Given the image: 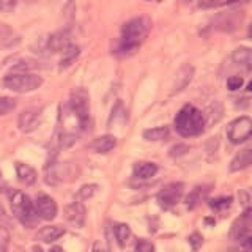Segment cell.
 <instances>
[{
    "label": "cell",
    "mask_w": 252,
    "mask_h": 252,
    "mask_svg": "<svg viewBox=\"0 0 252 252\" xmlns=\"http://www.w3.org/2000/svg\"><path fill=\"white\" fill-rule=\"evenodd\" d=\"M208 191H210L208 186H197L195 189H192V192L186 197V207L189 210H194L197 205L205 199V195L208 194Z\"/></svg>",
    "instance_id": "7402d4cb"
},
{
    "label": "cell",
    "mask_w": 252,
    "mask_h": 252,
    "mask_svg": "<svg viewBox=\"0 0 252 252\" xmlns=\"http://www.w3.org/2000/svg\"><path fill=\"white\" fill-rule=\"evenodd\" d=\"M232 197H219V199H213L210 200V207L216 211H222L225 208H228L232 205Z\"/></svg>",
    "instance_id": "4316f807"
},
{
    "label": "cell",
    "mask_w": 252,
    "mask_h": 252,
    "mask_svg": "<svg viewBox=\"0 0 252 252\" xmlns=\"http://www.w3.org/2000/svg\"><path fill=\"white\" fill-rule=\"evenodd\" d=\"M156 172H158V165L155 162H137L136 165H134V169H132V173H134V177L139 178V180H148V178H152L156 175Z\"/></svg>",
    "instance_id": "ffe728a7"
},
{
    "label": "cell",
    "mask_w": 252,
    "mask_h": 252,
    "mask_svg": "<svg viewBox=\"0 0 252 252\" xmlns=\"http://www.w3.org/2000/svg\"><path fill=\"white\" fill-rule=\"evenodd\" d=\"M49 252H63V249H62L60 246H54Z\"/></svg>",
    "instance_id": "7bdbcfd3"
},
{
    "label": "cell",
    "mask_w": 252,
    "mask_h": 252,
    "mask_svg": "<svg viewBox=\"0 0 252 252\" xmlns=\"http://www.w3.org/2000/svg\"><path fill=\"white\" fill-rule=\"evenodd\" d=\"M252 224V207L244 210L243 215L235 220L230 230V236L233 240H241L244 235L249 232V227Z\"/></svg>",
    "instance_id": "4fadbf2b"
},
{
    "label": "cell",
    "mask_w": 252,
    "mask_h": 252,
    "mask_svg": "<svg viewBox=\"0 0 252 252\" xmlns=\"http://www.w3.org/2000/svg\"><path fill=\"white\" fill-rule=\"evenodd\" d=\"M93 252H106L104 249H101V248H98V246H94L93 248Z\"/></svg>",
    "instance_id": "ee69618b"
},
{
    "label": "cell",
    "mask_w": 252,
    "mask_h": 252,
    "mask_svg": "<svg viewBox=\"0 0 252 252\" xmlns=\"http://www.w3.org/2000/svg\"><path fill=\"white\" fill-rule=\"evenodd\" d=\"M18 125H19V129L22 132L35 131L38 128V125H39V114H38V110H33V109L24 110V112L18 118Z\"/></svg>",
    "instance_id": "9a60e30c"
},
{
    "label": "cell",
    "mask_w": 252,
    "mask_h": 252,
    "mask_svg": "<svg viewBox=\"0 0 252 252\" xmlns=\"http://www.w3.org/2000/svg\"><path fill=\"white\" fill-rule=\"evenodd\" d=\"M32 252H44V251H43L41 246H33V248H32Z\"/></svg>",
    "instance_id": "b9f144b4"
},
{
    "label": "cell",
    "mask_w": 252,
    "mask_h": 252,
    "mask_svg": "<svg viewBox=\"0 0 252 252\" xmlns=\"http://www.w3.org/2000/svg\"><path fill=\"white\" fill-rule=\"evenodd\" d=\"M16 2H18V0H0V6H2L3 11H11L16 6Z\"/></svg>",
    "instance_id": "f35d334b"
},
{
    "label": "cell",
    "mask_w": 252,
    "mask_h": 252,
    "mask_svg": "<svg viewBox=\"0 0 252 252\" xmlns=\"http://www.w3.org/2000/svg\"><path fill=\"white\" fill-rule=\"evenodd\" d=\"M2 85L16 93H29L43 85V77L33 73H10L2 79Z\"/></svg>",
    "instance_id": "277c9868"
},
{
    "label": "cell",
    "mask_w": 252,
    "mask_h": 252,
    "mask_svg": "<svg viewBox=\"0 0 252 252\" xmlns=\"http://www.w3.org/2000/svg\"><path fill=\"white\" fill-rule=\"evenodd\" d=\"M243 77L241 76H232V77H228L227 79V87H228V90H232V92H235V90H238V89H241L243 87Z\"/></svg>",
    "instance_id": "836d02e7"
},
{
    "label": "cell",
    "mask_w": 252,
    "mask_h": 252,
    "mask_svg": "<svg viewBox=\"0 0 252 252\" xmlns=\"http://www.w3.org/2000/svg\"><path fill=\"white\" fill-rule=\"evenodd\" d=\"M188 240H189V244H191L192 251H199L202 248V244H203V236L200 233H197V232H194Z\"/></svg>",
    "instance_id": "e575fe53"
},
{
    "label": "cell",
    "mask_w": 252,
    "mask_h": 252,
    "mask_svg": "<svg viewBox=\"0 0 252 252\" xmlns=\"http://www.w3.org/2000/svg\"><path fill=\"white\" fill-rule=\"evenodd\" d=\"M240 202L244 208H251L252 207V188L244 189L240 192Z\"/></svg>",
    "instance_id": "d6a6232c"
},
{
    "label": "cell",
    "mask_w": 252,
    "mask_h": 252,
    "mask_svg": "<svg viewBox=\"0 0 252 252\" xmlns=\"http://www.w3.org/2000/svg\"><path fill=\"white\" fill-rule=\"evenodd\" d=\"M16 107V99L10 96H0V115H5Z\"/></svg>",
    "instance_id": "f1b7e54d"
},
{
    "label": "cell",
    "mask_w": 252,
    "mask_h": 252,
    "mask_svg": "<svg viewBox=\"0 0 252 252\" xmlns=\"http://www.w3.org/2000/svg\"><path fill=\"white\" fill-rule=\"evenodd\" d=\"M241 248L244 251H252V232H248L241 238Z\"/></svg>",
    "instance_id": "8d00e7d4"
},
{
    "label": "cell",
    "mask_w": 252,
    "mask_h": 252,
    "mask_svg": "<svg viewBox=\"0 0 252 252\" xmlns=\"http://www.w3.org/2000/svg\"><path fill=\"white\" fill-rule=\"evenodd\" d=\"M183 189H185V185L180 183V181L170 183L164 189H161L159 194H158V203H159V207L164 210L173 208L180 202L181 195H183Z\"/></svg>",
    "instance_id": "52a82bcc"
},
{
    "label": "cell",
    "mask_w": 252,
    "mask_h": 252,
    "mask_svg": "<svg viewBox=\"0 0 252 252\" xmlns=\"http://www.w3.org/2000/svg\"><path fill=\"white\" fill-rule=\"evenodd\" d=\"M185 2H186V3H189V2H192V0H185Z\"/></svg>",
    "instance_id": "c3c4849f"
},
{
    "label": "cell",
    "mask_w": 252,
    "mask_h": 252,
    "mask_svg": "<svg viewBox=\"0 0 252 252\" xmlns=\"http://www.w3.org/2000/svg\"><path fill=\"white\" fill-rule=\"evenodd\" d=\"M232 60L236 66L252 71V49H249V47H236L232 54Z\"/></svg>",
    "instance_id": "ac0fdd59"
},
{
    "label": "cell",
    "mask_w": 252,
    "mask_h": 252,
    "mask_svg": "<svg viewBox=\"0 0 252 252\" xmlns=\"http://www.w3.org/2000/svg\"><path fill=\"white\" fill-rule=\"evenodd\" d=\"M243 2H249V0H225V5H235V3H243Z\"/></svg>",
    "instance_id": "ab89813d"
},
{
    "label": "cell",
    "mask_w": 252,
    "mask_h": 252,
    "mask_svg": "<svg viewBox=\"0 0 252 252\" xmlns=\"http://www.w3.org/2000/svg\"><path fill=\"white\" fill-rule=\"evenodd\" d=\"M252 164V144L241 148L238 153L233 156V159L230 162V172H240L248 169Z\"/></svg>",
    "instance_id": "5bb4252c"
},
{
    "label": "cell",
    "mask_w": 252,
    "mask_h": 252,
    "mask_svg": "<svg viewBox=\"0 0 252 252\" xmlns=\"http://www.w3.org/2000/svg\"><path fill=\"white\" fill-rule=\"evenodd\" d=\"M13 39V30L6 24H0V47L8 46Z\"/></svg>",
    "instance_id": "83f0119b"
},
{
    "label": "cell",
    "mask_w": 252,
    "mask_h": 252,
    "mask_svg": "<svg viewBox=\"0 0 252 252\" xmlns=\"http://www.w3.org/2000/svg\"><path fill=\"white\" fill-rule=\"evenodd\" d=\"M0 11H2V6H0Z\"/></svg>",
    "instance_id": "f907efd6"
},
{
    "label": "cell",
    "mask_w": 252,
    "mask_h": 252,
    "mask_svg": "<svg viewBox=\"0 0 252 252\" xmlns=\"http://www.w3.org/2000/svg\"><path fill=\"white\" fill-rule=\"evenodd\" d=\"M194 73L195 69L192 65H189V63H185V65H181L180 69L177 71L175 74V79H173V85H172V93H180L183 92L186 87L191 84L192 77H194Z\"/></svg>",
    "instance_id": "7c38bea8"
},
{
    "label": "cell",
    "mask_w": 252,
    "mask_h": 252,
    "mask_svg": "<svg viewBox=\"0 0 252 252\" xmlns=\"http://www.w3.org/2000/svg\"><path fill=\"white\" fill-rule=\"evenodd\" d=\"M220 5H225V0H205V2L200 3L202 8H215Z\"/></svg>",
    "instance_id": "74e56055"
},
{
    "label": "cell",
    "mask_w": 252,
    "mask_h": 252,
    "mask_svg": "<svg viewBox=\"0 0 252 252\" xmlns=\"http://www.w3.org/2000/svg\"><path fill=\"white\" fill-rule=\"evenodd\" d=\"M71 165L68 162H49L44 169V181L51 186H57L63 181H66L69 177Z\"/></svg>",
    "instance_id": "ba28073f"
},
{
    "label": "cell",
    "mask_w": 252,
    "mask_h": 252,
    "mask_svg": "<svg viewBox=\"0 0 252 252\" xmlns=\"http://www.w3.org/2000/svg\"><path fill=\"white\" fill-rule=\"evenodd\" d=\"M244 19L243 11H230L222 13L215 19V27L220 32H233L240 27V24Z\"/></svg>",
    "instance_id": "30bf717a"
},
{
    "label": "cell",
    "mask_w": 252,
    "mask_h": 252,
    "mask_svg": "<svg viewBox=\"0 0 252 252\" xmlns=\"http://www.w3.org/2000/svg\"><path fill=\"white\" fill-rule=\"evenodd\" d=\"M175 129L183 137L199 136L205 129V115L192 104L183 106L175 117Z\"/></svg>",
    "instance_id": "7a4b0ae2"
},
{
    "label": "cell",
    "mask_w": 252,
    "mask_h": 252,
    "mask_svg": "<svg viewBox=\"0 0 252 252\" xmlns=\"http://www.w3.org/2000/svg\"><path fill=\"white\" fill-rule=\"evenodd\" d=\"M227 137L232 144H243L252 137V118L243 115L235 118L227 128Z\"/></svg>",
    "instance_id": "8992f818"
},
{
    "label": "cell",
    "mask_w": 252,
    "mask_h": 252,
    "mask_svg": "<svg viewBox=\"0 0 252 252\" xmlns=\"http://www.w3.org/2000/svg\"><path fill=\"white\" fill-rule=\"evenodd\" d=\"M188 152H189V147H188V145H185V144H178V145H175V147H172V148H170V156H173V158L183 156V155H186Z\"/></svg>",
    "instance_id": "d590c367"
},
{
    "label": "cell",
    "mask_w": 252,
    "mask_h": 252,
    "mask_svg": "<svg viewBox=\"0 0 252 252\" xmlns=\"http://www.w3.org/2000/svg\"><path fill=\"white\" fill-rule=\"evenodd\" d=\"M63 235H65V228L62 225H46L38 230L36 240L43 241V243H54L55 240H59Z\"/></svg>",
    "instance_id": "e0dca14e"
},
{
    "label": "cell",
    "mask_w": 252,
    "mask_h": 252,
    "mask_svg": "<svg viewBox=\"0 0 252 252\" xmlns=\"http://www.w3.org/2000/svg\"><path fill=\"white\" fill-rule=\"evenodd\" d=\"M246 90H248V92H252V81L248 84V89H246Z\"/></svg>",
    "instance_id": "bcb514c9"
},
{
    "label": "cell",
    "mask_w": 252,
    "mask_h": 252,
    "mask_svg": "<svg viewBox=\"0 0 252 252\" xmlns=\"http://www.w3.org/2000/svg\"><path fill=\"white\" fill-rule=\"evenodd\" d=\"M79 52H81V49H79V47H76V46H69L68 49H66L65 52H63V59H62V62H60V68L63 69V68L69 66L71 63H73V62L77 59Z\"/></svg>",
    "instance_id": "d4e9b609"
},
{
    "label": "cell",
    "mask_w": 252,
    "mask_h": 252,
    "mask_svg": "<svg viewBox=\"0 0 252 252\" xmlns=\"http://www.w3.org/2000/svg\"><path fill=\"white\" fill-rule=\"evenodd\" d=\"M38 65L33 60H21L11 68V73H30V71L36 69Z\"/></svg>",
    "instance_id": "484cf974"
},
{
    "label": "cell",
    "mask_w": 252,
    "mask_h": 252,
    "mask_svg": "<svg viewBox=\"0 0 252 252\" xmlns=\"http://www.w3.org/2000/svg\"><path fill=\"white\" fill-rule=\"evenodd\" d=\"M227 252H246L243 248H232V249H228Z\"/></svg>",
    "instance_id": "60d3db41"
},
{
    "label": "cell",
    "mask_w": 252,
    "mask_h": 252,
    "mask_svg": "<svg viewBox=\"0 0 252 252\" xmlns=\"http://www.w3.org/2000/svg\"><path fill=\"white\" fill-rule=\"evenodd\" d=\"M0 192H2V188H0Z\"/></svg>",
    "instance_id": "681fc988"
},
{
    "label": "cell",
    "mask_w": 252,
    "mask_h": 252,
    "mask_svg": "<svg viewBox=\"0 0 252 252\" xmlns=\"http://www.w3.org/2000/svg\"><path fill=\"white\" fill-rule=\"evenodd\" d=\"M14 169H16V175H18L21 183H24L26 186H32L36 183V170L30 165L24 164V162H16L14 164Z\"/></svg>",
    "instance_id": "d6986e66"
},
{
    "label": "cell",
    "mask_w": 252,
    "mask_h": 252,
    "mask_svg": "<svg viewBox=\"0 0 252 252\" xmlns=\"http://www.w3.org/2000/svg\"><path fill=\"white\" fill-rule=\"evenodd\" d=\"M35 208H36L39 219H44V220H52L55 216H57V211H59L55 200L51 195H47L44 192H39L36 195Z\"/></svg>",
    "instance_id": "9c48e42d"
},
{
    "label": "cell",
    "mask_w": 252,
    "mask_h": 252,
    "mask_svg": "<svg viewBox=\"0 0 252 252\" xmlns=\"http://www.w3.org/2000/svg\"><path fill=\"white\" fill-rule=\"evenodd\" d=\"M10 246V232L0 225V252H6Z\"/></svg>",
    "instance_id": "4dcf8cb0"
},
{
    "label": "cell",
    "mask_w": 252,
    "mask_h": 252,
    "mask_svg": "<svg viewBox=\"0 0 252 252\" xmlns=\"http://www.w3.org/2000/svg\"><path fill=\"white\" fill-rule=\"evenodd\" d=\"M117 145V140L114 136H110V134H106V136H101L98 139H94L92 142V148L94 150L96 153H109L112 152Z\"/></svg>",
    "instance_id": "44dd1931"
},
{
    "label": "cell",
    "mask_w": 252,
    "mask_h": 252,
    "mask_svg": "<svg viewBox=\"0 0 252 252\" xmlns=\"http://www.w3.org/2000/svg\"><path fill=\"white\" fill-rule=\"evenodd\" d=\"M10 205H11V210H13V215L16 216V219H18L24 227L33 228L38 225L39 216L36 213L33 202L29 199V195H26L21 191H11Z\"/></svg>",
    "instance_id": "3957f363"
},
{
    "label": "cell",
    "mask_w": 252,
    "mask_h": 252,
    "mask_svg": "<svg viewBox=\"0 0 252 252\" xmlns=\"http://www.w3.org/2000/svg\"><path fill=\"white\" fill-rule=\"evenodd\" d=\"M150 29H152V21L145 18V16H139V18L128 21L122 27V36L120 41H118L115 54L118 55L134 54L140 47V44L147 39Z\"/></svg>",
    "instance_id": "6da1fadb"
},
{
    "label": "cell",
    "mask_w": 252,
    "mask_h": 252,
    "mask_svg": "<svg viewBox=\"0 0 252 252\" xmlns=\"http://www.w3.org/2000/svg\"><path fill=\"white\" fill-rule=\"evenodd\" d=\"M248 35H249V38L252 39V24L249 26V30H248Z\"/></svg>",
    "instance_id": "f6af8a7d"
},
{
    "label": "cell",
    "mask_w": 252,
    "mask_h": 252,
    "mask_svg": "<svg viewBox=\"0 0 252 252\" xmlns=\"http://www.w3.org/2000/svg\"><path fill=\"white\" fill-rule=\"evenodd\" d=\"M68 106L81 122V128L85 129L90 123V98L85 89H74L71 92Z\"/></svg>",
    "instance_id": "5b68a950"
},
{
    "label": "cell",
    "mask_w": 252,
    "mask_h": 252,
    "mask_svg": "<svg viewBox=\"0 0 252 252\" xmlns=\"http://www.w3.org/2000/svg\"><path fill=\"white\" fill-rule=\"evenodd\" d=\"M85 218H87V211H85V207L81 200L73 202V203H69L65 207V219L71 225H74L77 228L84 227Z\"/></svg>",
    "instance_id": "8fae6325"
},
{
    "label": "cell",
    "mask_w": 252,
    "mask_h": 252,
    "mask_svg": "<svg viewBox=\"0 0 252 252\" xmlns=\"http://www.w3.org/2000/svg\"><path fill=\"white\" fill-rule=\"evenodd\" d=\"M69 46H73L69 41V35L66 30L59 32V33H54L52 36L47 38V47L52 52H60L63 54Z\"/></svg>",
    "instance_id": "2e32d148"
},
{
    "label": "cell",
    "mask_w": 252,
    "mask_h": 252,
    "mask_svg": "<svg viewBox=\"0 0 252 252\" xmlns=\"http://www.w3.org/2000/svg\"><path fill=\"white\" fill-rule=\"evenodd\" d=\"M14 252H26V251H24L22 248H16V249H14Z\"/></svg>",
    "instance_id": "7dc6e473"
},
{
    "label": "cell",
    "mask_w": 252,
    "mask_h": 252,
    "mask_svg": "<svg viewBox=\"0 0 252 252\" xmlns=\"http://www.w3.org/2000/svg\"><path fill=\"white\" fill-rule=\"evenodd\" d=\"M114 235H115V240L118 243V246L125 248L128 244L129 238H131V228L126 225V224H115L114 225Z\"/></svg>",
    "instance_id": "603a6c76"
},
{
    "label": "cell",
    "mask_w": 252,
    "mask_h": 252,
    "mask_svg": "<svg viewBox=\"0 0 252 252\" xmlns=\"http://www.w3.org/2000/svg\"><path fill=\"white\" fill-rule=\"evenodd\" d=\"M169 136V128L167 126H158V128H150L144 131V139L147 140H164Z\"/></svg>",
    "instance_id": "cb8c5ba5"
},
{
    "label": "cell",
    "mask_w": 252,
    "mask_h": 252,
    "mask_svg": "<svg viewBox=\"0 0 252 252\" xmlns=\"http://www.w3.org/2000/svg\"><path fill=\"white\" fill-rule=\"evenodd\" d=\"M96 185H85L82 186L81 189H79V192H77V199L79 200H87V199H90V197L96 192Z\"/></svg>",
    "instance_id": "f546056e"
},
{
    "label": "cell",
    "mask_w": 252,
    "mask_h": 252,
    "mask_svg": "<svg viewBox=\"0 0 252 252\" xmlns=\"http://www.w3.org/2000/svg\"><path fill=\"white\" fill-rule=\"evenodd\" d=\"M134 252H155V244L148 240H139Z\"/></svg>",
    "instance_id": "1f68e13d"
}]
</instances>
